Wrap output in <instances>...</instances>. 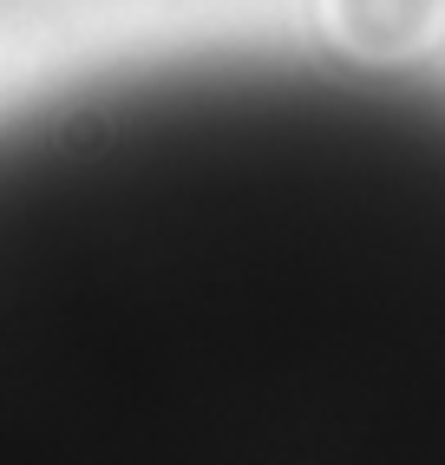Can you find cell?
<instances>
[{"label":"cell","instance_id":"obj_1","mask_svg":"<svg viewBox=\"0 0 445 465\" xmlns=\"http://www.w3.org/2000/svg\"><path fill=\"white\" fill-rule=\"evenodd\" d=\"M0 465H445V85L183 59L0 112Z\"/></svg>","mask_w":445,"mask_h":465}]
</instances>
